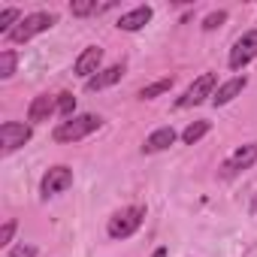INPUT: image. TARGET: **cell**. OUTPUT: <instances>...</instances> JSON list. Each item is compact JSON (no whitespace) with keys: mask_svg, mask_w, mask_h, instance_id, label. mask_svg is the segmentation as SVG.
<instances>
[{"mask_svg":"<svg viewBox=\"0 0 257 257\" xmlns=\"http://www.w3.org/2000/svg\"><path fill=\"white\" fill-rule=\"evenodd\" d=\"M103 127V118L94 115V112H82V115H73V118H64L58 121V127L52 131V140L67 146V143H79L85 137H91L94 131H100Z\"/></svg>","mask_w":257,"mask_h":257,"instance_id":"6da1fadb","label":"cell"},{"mask_svg":"<svg viewBox=\"0 0 257 257\" xmlns=\"http://www.w3.org/2000/svg\"><path fill=\"white\" fill-rule=\"evenodd\" d=\"M55 25H58V13H31V16H25V19L7 34V40L16 43V46H22V43H31L34 37L52 31Z\"/></svg>","mask_w":257,"mask_h":257,"instance_id":"7a4b0ae2","label":"cell"},{"mask_svg":"<svg viewBox=\"0 0 257 257\" xmlns=\"http://www.w3.org/2000/svg\"><path fill=\"white\" fill-rule=\"evenodd\" d=\"M146 221V206H124L121 212H115L106 224L109 239H131Z\"/></svg>","mask_w":257,"mask_h":257,"instance_id":"3957f363","label":"cell"},{"mask_svg":"<svg viewBox=\"0 0 257 257\" xmlns=\"http://www.w3.org/2000/svg\"><path fill=\"white\" fill-rule=\"evenodd\" d=\"M34 137V124H22V121H4L0 124V155L10 158L13 152L25 149Z\"/></svg>","mask_w":257,"mask_h":257,"instance_id":"277c9868","label":"cell"},{"mask_svg":"<svg viewBox=\"0 0 257 257\" xmlns=\"http://www.w3.org/2000/svg\"><path fill=\"white\" fill-rule=\"evenodd\" d=\"M218 73H203V76H197L191 85H188V91L176 100V109H191V106H200L206 97L212 100V94L218 91Z\"/></svg>","mask_w":257,"mask_h":257,"instance_id":"5b68a950","label":"cell"},{"mask_svg":"<svg viewBox=\"0 0 257 257\" xmlns=\"http://www.w3.org/2000/svg\"><path fill=\"white\" fill-rule=\"evenodd\" d=\"M257 58V31H245L236 43H233V49H230V55H227V64H230V70H245L251 61Z\"/></svg>","mask_w":257,"mask_h":257,"instance_id":"8992f818","label":"cell"},{"mask_svg":"<svg viewBox=\"0 0 257 257\" xmlns=\"http://www.w3.org/2000/svg\"><path fill=\"white\" fill-rule=\"evenodd\" d=\"M70 185H73V170L64 167V164H58V167H49V173L43 176V182H40V194L49 200V197L64 194Z\"/></svg>","mask_w":257,"mask_h":257,"instance_id":"52a82bcc","label":"cell"},{"mask_svg":"<svg viewBox=\"0 0 257 257\" xmlns=\"http://www.w3.org/2000/svg\"><path fill=\"white\" fill-rule=\"evenodd\" d=\"M254 161H257V143H245L242 149H236V152L224 161L221 176H224V179H236V176H239V173H245Z\"/></svg>","mask_w":257,"mask_h":257,"instance_id":"ba28073f","label":"cell"},{"mask_svg":"<svg viewBox=\"0 0 257 257\" xmlns=\"http://www.w3.org/2000/svg\"><path fill=\"white\" fill-rule=\"evenodd\" d=\"M103 70V49L100 46H88L79 58H76V64H73V73L79 76V79H94L97 73Z\"/></svg>","mask_w":257,"mask_h":257,"instance_id":"9c48e42d","label":"cell"},{"mask_svg":"<svg viewBox=\"0 0 257 257\" xmlns=\"http://www.w3.org/2000/svg\"><path fill=\"white\" fill-rule=\"evenodd\" d=\"M152 16H155V10L152 7H134L131 13H124L121 19H118V31H124V34H137V31H143L149 22H152Z\"/></svg>","mask_w":257,"mask_h":257,"instance_id":"30bf717a","label":"cell"},{"mask_svg":"<svg viewBox=\"0 0 257 257\" xmlns=\"http://www.w3.org/2000/svg\"><path fill=\"white\" fill-rule=\"evenodd\" d=\"M55 112H58V97L40 94V97H34L31 106H28V121H31V124H43V121H49Z\"/></svg>","mask_w":257,"mask_h":257,"instance_id":"8fae6325","label":"cell"},{"mask_svg":"<svg viewBox=\"0 0 257 257\" xmlns=\"http://www.w3.org/2000/svg\"><path fill=\"white\" fill-rule=\"evenodd\" d=\"M245 85H248V76H245V73H242V76H233V79H227V82H221L218 91L212 94V106H227L230 100H236V97L245 91Z\"/></svg>","mask_w":257,"mask_h":257,"instance_id":"7c38bea8","label":"cell"},{"mask_svg":"<svg viewBox=\"0 0 257 257\" xmlns=\"http://www.w3.org/2000/svg\"><path fill=\"white\" fill-rule=\"evenodd\" d=\"M176 140H179V134L173 131V127H158L155 134H149V137H146V143H143V155H158V152H167Z\"/></svg>","mask_w":257,"mask_h":257,"instance_id":"4fadbf2b","label":"cell"},{"mask_svg":"<svg viewBox=\"0 0 257 257\" xmlns=\"http://www.w3.org/2000/svg\"><path fill=\"white\" fill-rule=\"evenodd\" d=\"M121 76H124V64H109V67H103L94 79H88L85 88H88V91H103V88H112L115 82H121Z\"/></svg>","mask_w":257,"mask_h":257,"instance_id":"5bb4252c","label":"cell"},{"mask_svg":"<svg viewBox=\"0 0 257 257\" xmlns=\"http://www.w3.org/2000/svg\"><path fill=\"white\" fill-rule=\"evenodd\" d=\"M118 4H97V0H73L70 4V13L76 19H85V16H103L109 10H115Z\"/></svg>","mask_w":257,"mask_h":257,"instance_id":"9a60e30c","label":"cell"},{"mask_svg":"<svg viewBox=\"0 0 257 257\" xmlns=\"http://www.w3.org/2000/svg\"><path fill=\"white\" fill-rule=\"evenodd\" d=\"M209 131H212V124H209L206 118H200V121H191V124L185 127V131H182V143H185V146H197V143H200V140H203Z\"/></svg>","mask_w":257,"mask_h":257,"instance_id":"2e32d148","label":"cell"},{"mask_svg":"<svg viewBox=\"0 0 257 257\" xmlns=\"http://www.w3.org/2000/svg\"><path fill=\"white\" fill-rule=\"evenodd\" d=\"M173 88V79H158V82H152V85H146V88H140V100H155V97H161V94H167Z\"/></svg>","mask_w":257,"mask_h":257,"instance_id":"e0dca14e","label":"cell"},{"mask_svg":"<svg viewBox=\"0 0 257 257\" xmlns=\"http://www.w3.org/2000/svg\"><path fill=\"white\" fill-rule=\"evenodd\" d=\"M25 16H22V10H16V7H7V10H0V34H10L19 22H22Z\"/></svg>","mask_w":257,"mask_h":257,"instance_id":"ac0fdd59","label":"cell"},{"mask_svg":"<svg viewBox=\"0 0 257 257\" xmlns=\"http://www.w3.org/2000/svg\"><path fill=\"white\" fill-rule=\"evenodd\" d=\"M16 64H19V55L13 49H4L0 52V79H10L16 73Z\"/></svg>","mask_w":257,"mask_h":257,"instance_id":"d6986e66","label":"cell"},{"mask_svg":"<svg viewBox=\"0 0 257 257\" xmlns=\"http://www.w3.org/2000/svg\"><path fill=\"white\" fill-rule=\"evenodd\" d=\"M58 115L61 118H73L76 115V97L70 91H61L58 94Z\"/></svg>","mask_w":257,"mask_h":257,"instance_id":"ffe728a7","label":"cell"},{"mask_svg":"<svg viewBox=\"0 0 257 257\" xmlns=\"http://www.w3.org/2000/svg\"><path fill=\"white\" fill-rule=\"evenodd\" d=\"M227 22V10H215V13H209L206 19H203V31H215V28H221Z\"/></svg>","mask_w":257,"mask_h":257,"instance_id":"44dd1931","label":"cell"},{"mask_svg":"<svg viewBox=\"0 0 257 257\" xmlns=\"http://www.w3.org/2000/svg\"><path fill=\"white\" fill-rule=\"evenodd\" d=\"M7 257H37V245H28V242H22V245H16Z\"/></svg>","mask_w":257,"mask_h":257,"instance_id":"7402d4cb","label":"cell"},{"mask_svg":"<svg viewBox=\"0 0 257 257\" xmlns=\"http://www.w3.org/2000/svg\"><path fill=\"white\" fill-rule=\"evenodd\" d=\"M13 233H16V221L10 218L4 227H0V245H10L13 242Z\"/></svg>","mask_w":257,"mask_h":257,"instance_id":"603a6c76","label":"cell"},{"mask_svg":"<svg viewBox=\"0 0 257 257\" xmlns=\"http://www.w3.org/2000/svg\"><path fill=\"white\" fill-rule=\"evenodd\" d=\"M152 257H170V248H164V245H161V248H155V251H152Z\"/></svg>","mask_w":257,"mask_h":257,"instance_id":"cb8c5ba5","label":"cell"},{"mask_svg":"<svg viewBox=\"0 0 257 257\" xmlns=\"http://www.w3.org/2000/svg\"><path fill=\"white\" fill-rule=\"evenodd\" d=\"M251 212H257V200H254V203H251Z\"/></svg>","mask_w":257,"mask_h":257,"instance_id":"d4e9b609","label":"cell"}]
</instances>
